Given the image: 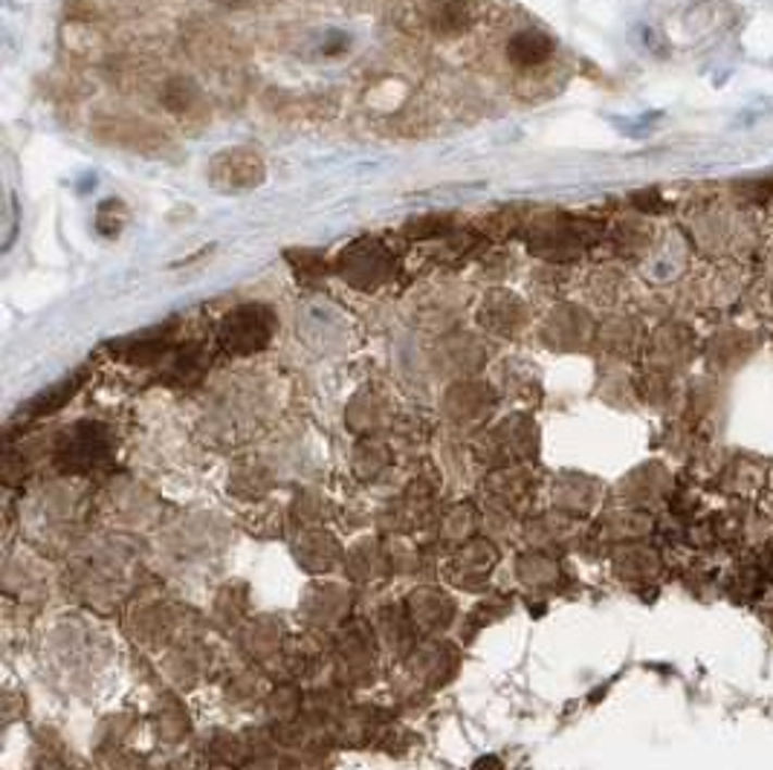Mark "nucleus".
<instances>
[{
	"label": "nucleus",
	"instance_id": "nucleus-1",
	"mask_svg": "<svg viewBox=\"0 0 773 770\" xmlns=\"http://www.w3.org/2000/svg\"><path fill=\"white\" fill-rule=\"evenodd\" d=\"M209 180L217 191H226V194L258 189L266 180L264 156L261 151L247 146L226 148L209 163Z\"/></svg>",
	"mask_w": 773,
	"mask_h": 770
},
{
	"label": "nucleus",
	"instance_id": "nucleus-2",
	"mask_svg": "<svg viewBox=\"0 0 773 770\" xmlns=\"http://www.w3.org/2000/svg\"><path fill=\"white\" fill-rule=\"evenodd\" d=\"M275 316L264 304H244L221 325V342L233 354H255L273 339Z\"/></svg>",
	"mask_w": 773,
	"mask_h": 770
},
{
	"label": "nucleus",
	"instance_id": "nucleus-3",
	"mask_svg": "<svg viewBox=\"0 0 773 770\" xmlns=\"http://www.w3.org/2000/svg\"><path fill=\"white\" fill-rule=\"evenodd\" d=\"M99 137L113 142V146L130 148V151H139V154H157L160 148H165V134L148 125V122H137V119H111L99 125Z\"/></svg>",
	"mask_w": 773,
	"mask_h": 770
},
{
	"label": "nucleus",
	"instance_id": "nucleus-4",
	"mask_svg": "<svg viewBox=\"0 0 773 770\" xmlns=\"http://www.w3.org/2000/svg\"><path fill=\"white\" fill-rule=\"evenodd\" d=\"M553 50H557V41L550 35H545L541 29H522L510 38L508 59L515 67H539L553 55Z\"/></svg>",
	"mask_w": 773,
	"mask_h": 770
},
{
	"label": "nucleus",
	"instance_id": "nucleus-5",
	"mask_svg": "<svg viewBox=\"0 0 773 770\" xmlns=\"http://www.w3.org/2000/svg\"><path fill=\"white\" fill-rule=\"evenodd\" d=\"M429 24L438 35H461L473 26V9L466 0H438L432 9Z\"/></svg>",
	"mask_w": 773,
	"mask_h": 770
},
{
	"label": "nucleus",
	"instance_id": "nucleus-6",
	"mask_svg": "<svg viewBox=\"0 0 773 770\" xmlns=\"http://www.w3.org/2000/svg\"><path fill=\"white\" fill-rule=\"evenodd\" d=\"M160 102H163L165 111H172V113H177V116H183V113H191L195 108H198L200 90L191 85L189 78H172V81L163 87Z\"/></svg>",
	"mask_w": 773,
	"mask_h": 770
},
{
	"label": "nucleus",
	"instance_id": "nucleus-7",
	"mask_svg": "<svg viewBox=\"0 0 773 770\" xmlns=\"http://www.w3.org/2000/svg\"><path fill=\"white\" fill-rule=\"evenodd\" d=\"M128 220V212H125V203L122 200H104L99 212H96V226L102 235H120L122 226Z\"/></svg>",
	"mask_w": 773,
	"mask_h": 770
},
{
	"label": "nucleus",
	"instance_id": "nucleus-8",
	"mask_svg": "<svg viewBox=\"0 0 773 770\" xmlns=\"http://www.w3.org/2000/svg\"><path fill=\"white\" fill-rule=\"evenodd\" d=\"M76 389H78V377H73V380H64L61 386H55V389H50L47 394H41L38 403H35V415H50V412L61 408L70 397H73V394H76Z\"/></svg>",
	"mask_w": 773,
	"mask_h": 770
},
{
	"label": "nucleus",
	"instance_id": "nucleus-9",
	"mask_svg": "<svg viewBox=\"0 0 773 770\" xmlns=\"http://www.w3.org/2000/svg\"><path fill=\"white\" fill-rule=\"evenodd\" d=\"M215 3H224V7H235V9H238V7H247L250 0H215Z\"/></svg>",
	"mask_w": 773,
	"mask_h": 770
}]
</instances>
